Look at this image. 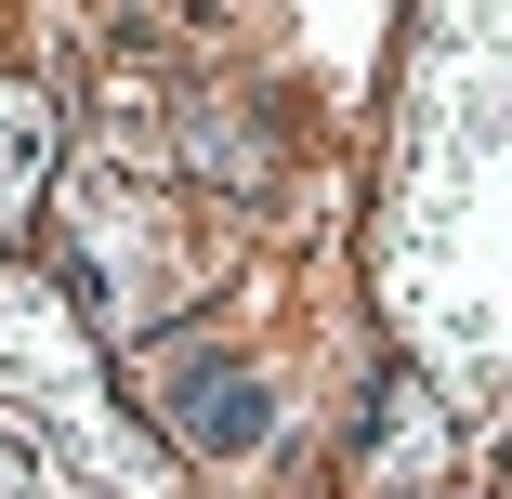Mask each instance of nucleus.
<instances>
[{
  "instance_id": "1",
  "label": "nucleus",
  "mask_w": 512,
  "mask_h": 499,
  "mask_svg": "<svg viewBox=\"0 0 512 499\" xmlns=\"http://www.w3.org/2000/svg\"><path fill=\"white\" fill-rule=\"evenodd\" d=\"M27 132L53 145V106H40V92H0V224L27 211Z\"/></svg>"
}]
</instances>
